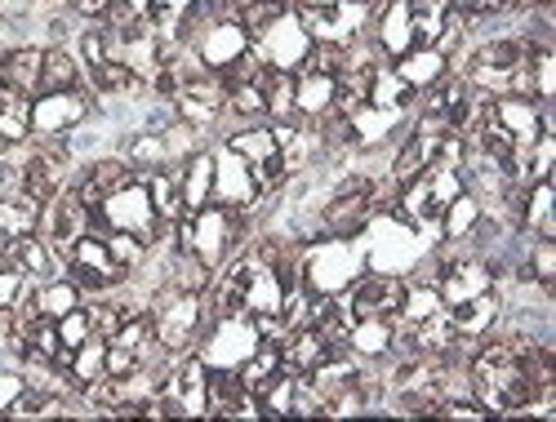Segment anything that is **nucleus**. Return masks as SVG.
<instances>
[{
  "instance_id": "nucleus-52",
  "label": "nucleus",
  "mask_w": 556,
  "mask_h": 422,
  "mask_svg": "<svg viewBox=\"0 0 556 422\" xmlns=\"http://www.w3.org/2000/svg\"><path fill=\"white\" fill-rule=\"evenodd\" d=\"M0 54H5V23H0Z\"/></svg>"
},
{
  "instance_id": "nucleus-33",
  "label": "nucleus",
  "mask_w": 556,
  "mask_h": 422,
  "mask_svg": "<svg viewBox=\"0 0 556 422\" xmlns=\"http://www.w3.org/2000/svg\"><path fill=\"white\" fill-rule=\"evenodd\" d=\"M0 138L5 143H27L31 138V99L10 85H0Z\"/></svg>"
},
{
  "instance_id": "nucleus-29",
  "label": "nucleus",
  "mask_w": 556,
  "mask_h": 422,
  "mask_svg": "<svg viewBox=\"0 0 556 422\" xmlns=\"http://www.w3.org/2000/svg\"><path fill=\"white\" fill-rule=\"evenodd\" d=\"M227 152H237L241 161L250 165H263V161H276V133H271V120H254V125H241L223 138Z\"/></svg>"
},
{
  "instance_id": "nucleus-17",
  "label": "nucleus",
  "mask_w": 556,
  "mask_h": 422,
  "mask_svg": "<svg viewBox=\"0 0 556 422\" xmlns=\"http://www.w3.org/2000/svg\"><path fill=\"white\" fill-rule=\"evenodd\" d=\"M85 85H89V93H94L99 103H108V99H138V93H148V76H138L121 59H108L94 72H85Z\"/></svg>"
},
{
  "instance_id": "nucleus-39",
  "label": "nucleus",
  "mask_w": 556,
  "mask_h": 422,
  "mask_svg": "<svg viewBox=\"0 0 556 422\" xmlns=\"http://www.w3.org/2000/svg\"><path fill=\"white\" fill-rule=\"evenodd\" d=\"M227 116H237L245 125L267 120V103H263V89L254 80H231L227 85Z\"/></svg>"
},
{
  "instance_id": "nucleus-12",
  "label": "nucleus",
  "mask_w": 556,
  "mask_h": 422,
  "mask_svg": "<svg viewBox=\"0 0 556 422\" xmlns=\"http://www.w3.org/2000/svg\"><path fill=\"white\" fill-rule=\"evenodd\" d=\"M250 44H254V54H258L267 67H276V72H299L303 59H307V50H312V36L303 31V23H299L294 10H290V14L276 18L263 36H254Z\"/></svg>"
},
{
  "instance_id": "nucleus-51",
  "label": "nucleus",
  "mask_w": 556,
  "mask_h": 422,
  "mask_svg": "<svg viewBox=\"0 0 556 422\" xmlns=\"http://www.w3.org/2000/svg\"><path fill=\"white\" fill-rule=\"evenodd\" d=\"M299 5H339V0H299Z\"/></svg>"
},
{
  "instance_id": "nucleus-24",
  "label": "nucleus",
  "mask_w": 556,
  "mask_h": 422,
  "mask_svg": "<svg viewBox=\"0 0 556 422\" xmlns=\"http://www.w3.org/2000/svg\"><path fill=\"white\" fill-rule=\"evenodd\" d=\"M392 343H396L392 316H369V320H352L343 347H348L352 356H361V360H388V356H392Z\"/></svg>"
},
{
  "instance_id": "nucleus-42",
  "label": "nucleus",
  "mask_w": 556,
  "mask_h": 422,
  "mask_svg": "<svg viewBox=\"0 0 556 422\" xmlns=\"http://www.w3.org/2000/svg\"><path fill=\"white\" fill-rule=\"evenodd\" d=\"M85 316H89V334H99V338L112 343V334L121 330V320H125V307L116 298L94 294V298H85Z\"/></svg>"
},
{
  "instance_id": "nucleus-8",
  "label": "nucleus",
  "mask_w": 556,
  "mask_h": 422,
  "mask_svg": "<svg viewBox=\"0 0 556 422\" xmlns=\"http://www.w3.org/2000/svg\"><path fill=\"white\" fill-rule=\"evenodd\" d=\"M152 227H156V209H152L143 178H134L129 187L112 192L94 214H89V231H94V236H108V231H134V236L148 241Z\"/></svg>"
},
{
  "instance_id": "nucleus-47",
  "label": "nucleus",
  "mask_w": 556,
  "mask_h": 422,
  "mask_svg": "<svg viewBox=\"0 0 556 422\" xmlns=\"http://www.w3.org/2000/svg\"><path fill=\"white\" fill-rule=\"evenodd\" d=\"M148 360L143 356H134L129 347H116V343H108V373L112 379H125V373H134V369H143Z\"/></svg>"
},
{
  "instance_id": "nucleus-1",
  "label": "nucleus",
  "mask_w": 556,
  "mask_h": 422,
  "mask_svg": "<svg viewBox=\"0 0 556 422\" xmlns=\"http://www.w3.org/2000/svg\"><path fill=\"white\" fill-rule=\"evenodd\" d=\"M468 387H472V400L485 405L490 418H517L526 405H534V387L521 369L517 347L507 338L477 343V351L468 356Z\"/></svg>"
},
{
  "instance_id": "nucleus-21",
  "label": "nucleus",
  "mask_w": 556,
  "mask_h": 422,
  "mask_svg": "<svg viewBox=\"0 0 556 422\" xmlns=\"http://www.w3.org/2000/svg\"><path fill=\"white\" fill-rule=\"evenodd\" d=\"M178 192L182 209H201L214 196V148H197L188 161H178Z\"/></svg>"
},
{
  "instance_id": "nucleus-49",
  "label": "nucleus",
  "mask_w": 556,
  "mask_h": 422,
  "mask_svg": "<svg viewBox=\"0 0 556 422\" xmlns=\"http://www.w3.org/2000/svg\"><path fill=\"white\" fill-rule=\"evenodd\" d=\"M116 10H125V14H134V18H148V10H152V0H112Z\"/></svg>"
},
{
  "instance_id": "nucleus-35",
  "label": "nucleus",
  "mask_w": 556,
  "mask_h": 422,
  "mask_svg": "<svg viewBox=\"0 0 556 422\" xmlns=\"http://www.w3.org/2000/svg\"><path fill=\"white\" fill-rule=\"evenodd\" d=\"M108 373V338H99V334H89L80 347H72V365H67V379H72V387L80 392L85 383H94V379H103Z\"/></svg>"
},
{
  "instance_id": "nucleus-50",
  "label": "nucleus",
  "mask_w": 556,
  "mask_h": 422,
  "mask_svg": "<svg viewBox=\"0 0 556 422\" xmlns=\"http://www.w3.org/2000/svg\"><path fill=\"white\" fill-rule=\"evenodd\" d=\"M5 324H10V307H0V334H5Z\"/></svg>"
},
{
  "instance_id": "nucleus-34",
  "label": "nucleus",
  "mask_w": 556,
  "mask_h": 422,
  "mask_svg": "<svg viewBox=\"0 0 556 422\" xmlns=\"http://www.w3.org/2000/svg\"><path fill=\"white\" fill-rule=\"evenodd\" d=\"M414 103H419V93H414L396 72H392V63H383L379 72H375V85H369V107H383V112H409Z\"/></svg>"
},
{
  "instance_id": "nucleus-10",
  "label": "nucleus",
  "mask_w": 556,
  "mask_h": 422,
  "mask_svg": "<svg viewBox=\"0 0 556 422\" xmlns=\"http://www.w3.org/2000/svg\"><path fill=\"white\" fill-rule=\"evenodd\" d=\"M258 347V334H254V324L245 316H214L205 324V334H201V360L210 369H241L245 356Z\"/></svg>"
},
{
  "instance_id": "nucleus-43",
  "label": "nucleus",
  "mask_w": 556,
  "mask_h": 422,
  "mask_svg": "<svg viewBox=\"0 0 556 422\" xmlns=\"http://www.w3.org/2000/svg\"><path fill=\"white\" fill-rule=\"evenodd\" d=\"M103 241H108L112 258H116V263H121L129 276H134L138 267H143V263H148V254H152V245H148L143 236H134V231H108Z\"/></svg>"
},
{
  "instance_id": "nucleus-4",
  "label": "nucleus",
  "mask_w": 556,
  "mask_h": 422,
  "mask_svg": "<svg viewBox=\"0 0 556 422\" xmlns=\"http://www.w3.org/2000/svg\"><path fill=\"white\" fill-rule=\"evenodd\" d=\"M458 192H468V187H463V174H458V169L428 165L419 178L401 182V192H396V205H392V209H396L409 227H419L424 236H437L441 214H445V205H450Z\"/></svg>"
},
{
  "instance_id": "nucleus-13",
  "label": "nucleus",
  "mask_w": 556,
  "mask_h": 422,
  "mask_svg": "<svg viewBox=\"0 0 556 422\" xmlns=\"http://www.w3.org/2000/svg\"><path fill=\"white\" fill-rule=\"evenodd\" d=\"M36 231H40L45 241H50V250H54V254H63V258H67V250H72V245L85 236V231H89V205L72 192V187H63V192L40 209V227H36Z\"/></svg>"
},
{
  "instance_id": "nucleus-54",
  "label": "nucleus",
  "mask_w": 556,
  "mask_h": 422,
  "mask_svg": "<svg viewBox=\"0 0 556 422\" xmlns=\"http://www.w3.org/2000/svg\"><path fill=\"white\" fill-rule=\"evenodd\" d=\"M356 5H369V0H356Z\"/></svg>"
},
{
  "instance_id": "nucleus-44",
  "label": "nucleus",
  "mask_w": 556,
  "mask_h": 422,
  "mask_svg": "<svg viewBox=\"0 0 556 422\" xmlns=\"http://www.w3.org/2000/svg\"><path fill=\"white\" fill-rule=\"evenodd\" d=\"M281 14H290V5H286V0H250V5H241L237 10V18H241V27L250 31V40L254 36H263L276 18H281Z\"/></svg>"
},
{
  "instance_id": "nucleus-30",
  "label": "nucleus",
  "mask_w": 556,
  "mask_h": 422,
  "mask_svg": "<svg viewBox=\"0 0 556 422\" xmlns=\"http://www.w3.org/2000/svg\"><path fill=\"white\" fill-rule=\"evenodd\" d=\"M477 222H481V201H477L472 192H458V196H454V201L445 205V214H441L437 241H445V245H458V241H468Z\"/></svg>"
},
{
  "instance_id": "nucleus-26",
  "label": "nucleus",
  "mask_w": 556,
  "mask_h": 422,
  "mask_svg": "<svg viewBox=\"0 0 556 422\" xmlns=\"http://www.w3.org/2000/svg\"><path fill=\"white\" fill-rule=\"evenodd\" d=\"M521 231H526L530 241H556V196H552V178L526 187Z\"/></svg>"
},
{
  "instance_id": "nucleus-48",
  "label": "nucleus",
  "mask_w": 556,
  "mask_h": 422,
  "mask_svg": "<svg viewBox=\"0 0 556 422\" xmlns=\"http://www.w3.org/2000/svg\"><path fill=\"white\" fill-rule=\"evenodd\" d=\"M27 392L23 383V369H0V418H5V409Z\"/></svg>"
},
{
  "instance_id": "nucleus-23",
  "label": "nucleus",
  "mask_w": 556,
  "mask_h": 422,
  "mask_svg": "<svg viewBox=\"0 0 556 422\" xmlns=\"http://www.w3.org/2000/svg\"><path fill=\"white\" fill-rule=\"evenodd\" d=\"M67 182H72V174H67L54 156H45V152L36 148V138H31V156H27V165H23V192H27L31 201H40V205H50Z\"/></svg>"
},
{
  "instance_id": "nucleus-22",
  "label": "nucleus",
  "mask_w": 556,
  "mask_h": 422,
  "mask_svg": "<svg viewBox=\"0 0 556 422\" xmlns=\"http://www.w3.org/2000/svg\"><path fill=\"white\" fill-rule=\"evenodd\" d=\"M392 72H396L414 93H424V89H432V85H441V80L450 76V59H445L441 50H432V44H414L409 54H401V59L392 63Z\"/></svg>"
},
{
  "instance_id": "nucleus-28",
  "label": "nucleus",
  "mask_w": 556,
  "mask_h": 422,
  "mask_svg": "<svg viewBox=\"0 0 556 422\" xmlns=\"http://www.w3.org/2000/svg\"><path fill=\"white\" fill-rule=\"evenodd\" d=\"M63 89H85V67L72 54V44H45L40 93H63Z\"/></svg>"
},
{
  "instance_id": "nucleus-38",
  "label": "nucleus",
  "mask_w": 556,
  "mask_h": 422,
  "mask_svg": "<svg viewBox=\"0 0 556 422\" xmlns=\"http://www.w3.org/2000/svg\"><path fill=\"white\" fill-rule=\"evenodd\" d=\"M237 373H241V383H245L250 392H258L263 383H271L276 373H281V343H263V338H258V347L245 356V365H241Z\"/></svg>"
},
{
  "instance_id": "nucleus-2",
  "label": "nucleus",
  "mask_w": 556,
  "mask_h": 422,
  "mask_svg": "<svg viewBox=\"0 0 556 422\" xmlns=\"http://www.w3.org/2000/svg\"><path fill=\"white\" fill-rule=\"evenodd\" d=\"M250 236V209H227V205H201L178 218V254H197L210 271H218Z\"/></svg>"
},
{
  "instance_id": "nucleus-41",
  "label": "nucleus",
  "mask_w": 556,
  "mask_h": 422,
  "mask_svg": "<svg viewBox=\"0 0 556 422\" xmlns=\"http://www.w3.org/2000/svg\"><path fill=\"white\" fill-rule=\"evenodd\" d=\"M530 76H534V103H552L556 99V54L552 44H530Z\"/></svg>"
},
{
  "instance_id": "nucleus-16",
  "label": "nucleus",
  "mask_w": 556,
  "mask_h": 422,
  "mask_svg": "<svg viewBox=\"0 0 556 422\" xmlns=\"http://www.w3.org/2000/svg\"><path fill=\"white\" fill-rule=\"evenodd\" d=\"M205 418H258V400H254V392L241 383L237 369H210Z\"/></svg>"
},
{
  "instance_id": "nucleus-7",
  "label": "nucleus",
  "mask_w": 556,
  "mask_h": 422,
  "mask_svg": "<svg viewBox=\"0 0 556 422\" xmlns=\"http://www.w3.org/2000/svg\"><path fill=\"white\" fill-rule=\"evenodd\" d=\"M205 392H210V365L197 351H182L165 365L161 379V405L165 418H205Z\"/></svg>"
},
{
  "instance_id": "nucleus-37",
  "label": "nucleus",
  "mask_w": 556,
  "mask_h": 422,
  "mask_svg": "<svg viewBox=\"0 0 556 422\" xmlns=\"http://www.w3.org/2000/svg\"><path fill=\"white\" fill-rule=\"evenodd\" d=\"M294 392H299V373L281 369L271 383H263V387L254 392L258 418H294Z\"/></svg>"
},
{
  "instance_id": "nucleus-25",
  "label": "nucleus",
  "mask_w": 556,
  "mask_h": 422,
  "mask_svg": "<svg viewBox=\"0 0 556 422\" xmlns=\"http://www.w3.org/2000/svg\"><path fill=\"white\" fill-rule=\"evenodd\" d=\"M498 316H503V298H498V290L477 294V298H468V303L450 307V320H454V334H458V338H485L494 324H498Z\"/></svg>"
},
{
  "instance_id": "nucleus-19",
  "label": "nucleus",
  "mask_w": 556,
  "mask_h": 422,
  "mask_svg": "<svg viewBox=\"0 0 556 422\" xmlns=\"http://www.w3.org/2000/svg\"><path fill=\"white\" fill-rule=\"evenodd\" d=\"M339 76L326 72H294V112L299 120H326L334 112Z\"/></svg>"
},
{
  "instance_id": "nucleus-18",
  "label": "nucleus",
  "mask_w": 556,
  "mask_h": 422,
  "mask_svg": "<svg viewBox=\"0 0 556 422\" xmlns=\"http://www.w3.org/2000/svg\"><path fill=\"white\" fill-rule=\"evenodd\" d=\"M339 347L320 334V330H312V324H299V330H290L286 338H281V369H290V373H312L326 356H334Z\"/></svg>"
},
{
  "instance_id": "nucleus-14",
  "label": "nucleus",
  "mask_w": 556,
  "mask_h": 422,
  "mask_svg": "<svg viewBox=\"0 0 556 422\" xmlns=\"http://www.w3.org/2000/svg\"><path fill=\"white\" fill-rule=\"evenodd\" d=\"M348 307L356 320H369V316H396L401 311V298H405V280L401 276H388V271H361L352 285L343 290Z\"/></svg>"
},
{
  "instance_id": "nucleus-36",
  "label": "nucleus",
  "mask_w": 556,
  "mask_h": 422,
  "mask_svg": "<svg viewBox=\"0 0 556 422\" xmlns=\"http://www.w3.org/2000/svg\"><path fill=\"white\" fill-rule=\"evenodd\" d=\"M116 156H125L138 174H152V169H165V165H169V156H165V138H161V133H152V129L129 133Z\"/></svg>"
},
{
  "instance_id": "nucleus-3",
  "label": "nucleus",
  "mask_w": 556,
  "mask_h": 422,
  "mask_svg": "<svg viewBox=\"0 0 556 422\" xmlns=\"http://www.w3.org/2000/svg\"><path fill=\"white\" fill-rule=\"evenodd\" d=\"M210 324V307L205 294L178 290L169 280H161V294H152V330H156V347L165 356H182L192 351Z\"/></svg>"
},
{
  "instance_id": "nucleus-45",
  "label": "nucleus",
  "mask_w": 556,
  "mask_h": 422,
  "mask_svg": "<svg viewBox=\"0 0 556 422\" xmlns=\"http://www.w3.org/2000/svg\"><path fill=\"white\" fill-rule=\"evenodd\" d=\"M526 267L534 276V285L543 294H552V285H556V241H534L530 254H526Z\"/></svg>"
},
{
  "instance_id": "nucleus-15",
  "label": "nucleus",
  "mask_w": 556,
  "mask_h": 422,
  "mask_svg": "<svg viewBox=\"0 0 556 422\" xmlns=\"http://www.w3.org/2000/svg\"><path fill=\"white\" fill-rule=\"evenodd\" d=\"M214 205H227V209H254L263 196L254 187V174H250V161H241L237 152L227 148H214Z\"/></svg>"
},
{
  "instance_id": "nucleus-31",
  "label": "nucleus",
  "mask_w": 556,
  "mask_h": 422,
  "mask_svg": "<svg viewBox=\"0 0 556 422\" xmlns=\"http://www.w3.org/2000/svg\"><path fill=\"white\" fill-rule=\"evenodd\" d=\"M31 285H36V307H40V316H50V320H59V316H67L72 307L85 303V294H80V285H76L72 276L31 280Z\"/></svg>"
},
{
  "instance_id": "nucleus-32",
  "label": "nucleus",
  "mask_w": 556,
  "mask_h": 422,
  "mask_svg": "<svg viewBox=\"0 0 556 422\" xmlns=\"http://www.w3.org/2000/svg\"><path fill=\"white\" fill-rule=\"evenodd\" d=\"M143 182H148V196H152V209H156V218H165V222H178L182 214V192H178V165H165V169H152V174H143Z\"/></svg>"
},
{
  "instance_id": "nucleus-5",
  "label": "nucleus",
  "mask_w": 556,
  "mask_h": 422,
  "mask_svg": "<svg viewBox=\"0 0 556 422\" xmlns=\"http://www.w3.org/2000/svg\"><path fill=\"white\" fill-rule=\"evenodd\" d=\"M361 271H365V258L352 254V245L339 236H326V245H312L299 258V280L316 294H343Z\"/></svg>"
},
{
  "instance_id": "nucleus-53",
  "label": "nucleus",
  "mask_w": 556,
  "mask_h": 422,
  "mask_svg": "<svg viewBox=\"0 0 556 422\" xmlns=\"http://www.w3.org/2000/svg\"><path fill=\"white\" fill-rule=\"evenodd\" d=\"M5 148H10V143H5V138H0V156H5Z\"/></svg>"
},
{
  "instance_id": "nucleus-40",
  "label": "nucleus",
  "mask_w": 556,
  "mask_h": 422,
  "mask_svg": "<svg viewBox=\"0 0 556 422\" xmlns=\"http://www.w3.org/2000/svg\"><path fill=\"white\" fill-rule=\"evenodd\" d=\"M72 54L80 59L85 72H94L99 63H108V27H103V23H85V27L72 36Z\"/></svg>"
},
{
  "instance_id": "nucleus-27",
  "label": "nucleus",
  "mask_w": 556,
  "mask_h": 422,
  "mask_svg": "<svg viewBox=\"0 0 556 422\" xmlns=\"http://www.w3.org/2000/svg\"><path fill=\"white\" fill-rule=\"evenodd\" d=\"M441 138H445V133H441ZM441 138H428V133L405 129L401 148H396V156H392V165H388V178L401 187V182H409V178H419L428 165H437V143H441Z\"/></svg>"
},
{
  "instance_id": "nucleus-11",
  "label": "nucleus",
  "mask_w": 556,
  "mask_h": 422,
  "mask_svg": "<svg viewBox=\"0 0 556 422\" xmlns=\"http://www.w3.org/2000/svg\"><path fill=\"white\" fill-rule=\"evenodd\" d=\"M174 112L182 125H192V129H214L223 116H227V85L223 76L214 72H201L192 80H182L178 93H174Z\"/></svg>"
},
{
  "instance_id": "nucleus-6",
  "label": "nucleus",
  "mask_w": 556,
  "mask_h": 422,
  "mask_svg": "<svg viewBox=\"0 0 556 422\" xmlns=\"http://www.w3.org/2000/svg\"><path fill=\"white\" fill-rule=\"evenodd\" d=\"M63 276H72V280H76L85 298H94V294H112V290L121 285V280H129V271L112 258L108 241H103V236H94V231H85V236L67 250V258H63Z\"/></svg>"
},
{
  "instance_id": "nucleus-9",
  "label": "nucleus",
  "mask_w": 556,
  "mask_h": 422,
  "mask_svg": "<svg viewBox=\"0 0 556 422\" xmlns=\"http://www.w3.org/2000/svg\"><path fill=\"white\" fill-rule=\"evenodd\" d=\"M99 116V99L85 89H63V93H36L31 99V138H63L76 125Z\"/></svg>"
},
{
  "instance_id": "nucleus-46",
  "label": "nucleus",
  "mask_w": 556,
  "mask_h": 422,
  "mask_svg": "<svg viewBox=\"0 0 556 422\" xmlns=\"http://www.w3.org/2000/svg\"><path fill=\"white\" fill-rule=\"evenodd\" d=\"M85 338H89V316H85V303H80L67 316H59V343L63 347H80Z\"/></svg>"
},
{
  "instance_id": "nucleus-20",
  "label": "nucleus",
  "mask_w": 556,
  "mask_h": 422,
  "mask_svg": "<svg viewBox=\"0 0 556 422\" xmlns=\"http://www.w3.org/2000/svg\"><path fill=\"white\" fill-rule=\"evenodd\" d=\"M40 67H45V44H14L0 54V85H10L27 99L40 93Z\"/></svg>"
}]
</instances>
